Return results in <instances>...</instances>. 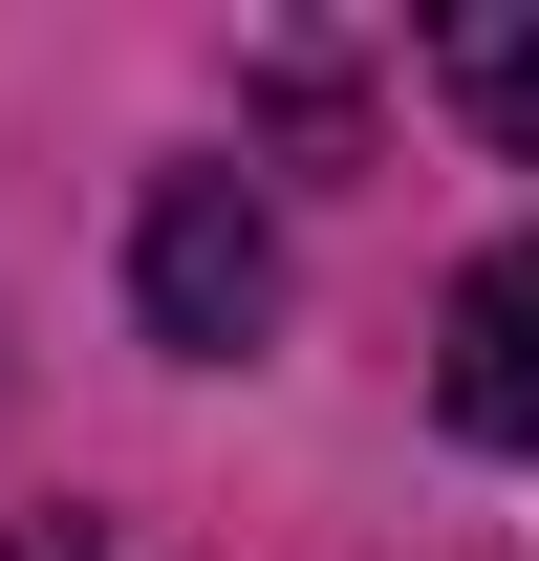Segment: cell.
Listing matches in <instances>:
<instances>
[{"label": "cell", "mask_w": 539, "mask_h": 561, "mask_svg": "<svg viewBox=\"0 0 539 561\" xmlns=\"http://www.w3.org/2000/svg\"><path fill=\"white\" fill-rule=\"evenodd\" d=\"M130 324L173 367H238L280 324V238H260V195L238 173H151V216H130Z\"/></svg>", "instance_id": "cell-1"}, {"label": "cell", "mask_w": 539, "mask_h": 561, "mask_svg": "<svg viewBox=\"0 0 539 561\" xmlns=\"http://www.w3.org/2000/svg\"><path fill=\"white\" fill-rule=\"evenodd\" d=\"M432 411H454L474 454H539V238H496V260L454 280V324H432Z\"/></svg>", "instance_id": "cell-2"}, {"label": "cell", "mask_w": 539, "mask_h": 561, "mask_svg": "<svg viewBox=\"0 0 539 561\" xmlns=\"http://www.w3.org/2000/svg\"><path fill=\"white\" fill-rule=\"evenodd\" d=\"M432 87L539 173V0H454V22H432Z\"/></svg>", "instance_id": "cell-3"}, {"label": "cell", "mask_w": 539, "mask_h": 561, "mask_svg": "<svg viewBox=\"0 0 539 561\" xmlns=\"http://www.w3.org/2000/svg\"><path fill=\"white\" fill-rule=\"evenodd\" d=\"M0 561H108V540H87V518H0Z\"/></svg>", "instance_id": "cell-4"}]
</instances>
